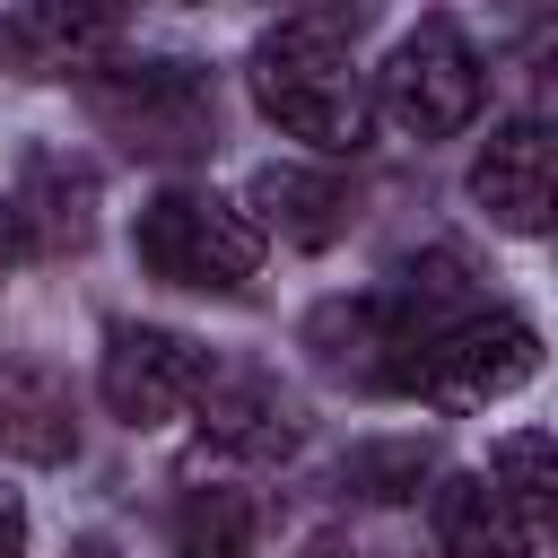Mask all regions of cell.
<instances>
[{
	"mask_svg": "<svg viewBox=\"0 0 558 558\" xmlns=\"http://www.w3.org/2000/svg\"><path fill=\"white\" fill-rule=\"evenodd\" d=\"M436 549L445 558H532V523L506 506L488 471H453L436 488Z\"/></svg>",
	"mask_w": 558,
	"mask_h": 558,
	"instance_id": "4fadbf2b",
	"label": "cell"
},
{
	"mask_svg": "<svg viewBox=\"0 0 558 558\" xmlns=\"http://www.w3.org/2000/svg\"><path fill=\"white\" fill-rule=\"evenodd\" d=\"M70 558H113V549H105V541H78V549H70Z\"/></svg>",
	"mask_w": 558,
	"mask_h": 558,
	"instance_id": "d6986e66",
	"label": "cell"
},
{
	"mask_svg": "<svg viewBox=\"0 0 558 558\" xmlns=\"http://www.w3.org/2000/svg\"><path fill=\"white\" fill-rule=\"evenodd\" d=\"M9 209H17V235L26 253H78L96 235V174L61 148H35L9 183Z\"/></svg>",
	"mask_w": 558,
	"mask_h": 558,
	"instance_id": "9c48e42d",
	"label": "cell"
},
{
	"mask_svg": "<svg viewBox=\"0 0 558 558\" xmlns=\"http://www.w3.org/2000/svg\"><path fill=\"white\" fill-rule=\"evenodd\" d=\"M532 375H541V331L523 314H506V305H471L418 349V384L410 392L427 410H488Z\"/></svg>",
	"mask_w": 558,
	"mask_h": 558,
	"instance_id": "5b68a950",
	"label": "cell"
},
{
	"mask_svg": "<svg viewBox=\"0 0 558 558\" xmlns=\"http://www.w3.org/2000/svg\"><path fill=\"white\" fill-rule=\"evenodd\" d=\"M209 375H218L209 349L192 331H166V323H113L105 357H96V392L122 427H166V418L201 410Z\"/></svg>",
	"mask_w": 558,
	"mask_h": 558,
	"instance_id": "8992f818",
	"label": "cell"
},
{
	"mask_svg": "<svg viewBox=\"0 0 558 558\" xmlns=\"http://www.w3.org/2000/svg\"><path fill=\"white\" fill-rule=\"evenodd\" d=\"M471 201L506 227V235H541L558 209V148L541 122H497L480 166H471Z\"/></svg>",
	"mask_w": 558,
	"mask_h": 558,
	"instance_id": "52a82bcc",
	"label": "cell"
},
{
	"mask_svg": "<svg viewBox=\"0 0 558 558\" xmlns=\"http://www.w3.org/2000/svg\"><path fill=\"white\" fill-rule=\"evenodd\" d=\"M122 44V17L113 9H70V0H35L17 17H0V52L26 70V78H70V70H105Z\"/></svg>",
	"mask_w": 558,
	"mask_h": 558,
	"instance_id": "ba28073f",
	"label": "cell"
},
{
	"mask_svg": "<svg viewBox=\"0 0 558 558\" xmlns=\"http://www.w3.org/2000/svg\"><path fill=\"white\" fill-rule=\"evenodd\" d=\"M17 262H26V235H17V209H9V192H0V288H9Z\"/></svg>",
	"mask_w": 558,
	"mask_h": 558,
	"instance_id": "e0dca14e",
	"label": "cell"
},
{
	"mask_svg": "<svg viewBox=\"0 0 558 558\" xmlns=\"http://www.w3.org/2000/svg\"><path fill=\"white\" fill-rule=\"evenodd\" d=\"M131 253H140V270L166 279V288L227 296V288H244V279L262 270V227H253L235 201H218V192H183V183H174V192H157V201L140 209Z\"/></svg>",
	"mask_w": 558,
	"mask_h": 558,
	"instance_id": "7a4b0ae2",
	"label": "cell"
},
{
	"mask_svg": "<svg viewBox=\"0 0 558 558\" xmlns=\"http://www.w3.org/2000/svg\"><path fill=\"white\" fill-rule=\"evenodd\" d=\"M253 201H262L253 227H279L305 253H323V244H340L357 227V183L331 174V166H262L253 174Z\"/></svg>",
	"mask_w": 558,
	"mask_h": 558,
	"instance_id": "7c38bea8",
	"label": "cell"
},
{
	"mask_svg": "<svg viewBox=\"0 0 558 558\" xmlns=\"http://www.w3.org/2000/svg\"><path fill=\"white\" fill-rule=\"evenodd\" d=\"M480 96H488V78H480V52L462 44L453 17H418V26L384 52V70H375V105H384V122L410 131V140H453V131L480 113ZM375 105H366V113H375Z\"/></svg>",
	"mask_w": 558,
	"mask_h": 558,
	"instance_id": "3957f363",
	"label": "cell"
},
{
	"mask_svg": "<svg viewBox=\"0 0 558 558\" xmlns=\"http://www.w3.org/2000/svg\"><path fill=\"white\" fill-rule=\"evenodd\" d=\"M488 480L506 488V506L541 532V514L558 506V445L541 436V427H514V436H497V453H488Z\"/></svg>",
	"mask_w": 558,
	"mask_h": 558,
	"instance_id": "9a60e30c",
	"label": "cell"
},
{
	"mask_svg": "<svg viewBox=\"0 0 558 558\" xmlns=\"http://www.w3.org/2000/svg\"><path fill=\"white\" fill-rule=\"evenodd\" d=\"M427 480V445L410 436V445H357L349 453V488H366V497H410Z\"/></svg>",
	"mask_w": 558,
	"mask_h": 558,
	"instance_id": "2e32d148",
	"label": "cell"
},
{
	"mask_svg": "<svg viewBox=\"0 0 558 558\" xmlns=\"http://www.w3.org/2000/svg\"><path fill=\"white\" fill-rule=\"evenodd\" d=\"M201 436L218 453H244V462H279L305 445V410L270 384V375H209L201 392Z\"/></svg>",
	"mask_w": 558,
	"mask_h": 558,
	"instance_id": "30bf717a",
	"label": "cell"
},
{
	"mask_svg": "<svg viewBox=\"0 0 558 558\" xmlns=\"http://www.w3.org/2000/svg\"><path fill=\"white\" fill-rule=\"evenodd\" d=\"M349 35H357V17H340V9H296V17H279V26L253 44V61H244L262 122L288 131V140H305L314 157H357V148H366V78H357V61H349Z\"/></svg>",
	"mask_w": 558,
	"mask_h": 558,
	"instance_id": "6da1fadb",
	"label": "cell"
},
{
	"mask_svg": "<svg viewBox=\"0 0 558 558\" xmlns=\"http://www.w3.org/2000/svg\"><path fill=\"white\" fill-rule=\"evenodd\" d=\"M166 549L174 558H253L262 549V506L244 488H183L166 514Z\"/></svg>",
	"mask_w": 558,
	"mask_h": 558,
	"instance_id": "5bb4252c",
	"label": "cell"
},
{
	"mask_svg": "<svg viewBox=\"0 0 558 558\" xmlns=\"http://www.w3.org/2000/svg\"><path fill=\"white\" fill-rule=\"evenodd\" d=\"M0 558H26V506L0 497Z\"/></svg>",
	"mask_w": 558,
	"mask_h": 558,
	"instance_id": "ac0fdd59",
	"label": "cell"
},
{
	"mask_svg": "<svg viewBox=\"0 0 558 558\" xmlns=\"http://www.w3.org/2000/svg\"><path fill=\"white\" fill-rule=\"evenodd\" d=\"M0 453L44 471L78 453V401L44 357H0Z\"/></svg>",
	"mask_w": 558,
	"mask_h": 558,
	"instance_id": "8fae6325",
	"label": "cell"
},
{
	"mask_svg": "<svg viewBox=\"0 0 558 558\" xmlns=\"http://www.w3.org/2000/svg\"><path fill=\"white\" fill-rule=\"evenodd\" d=\"M87 105L105 131H122L148 157H192L218 140V96H209V70L192 61H105L87 78Z\"/></svg>",
	"mask_w": 558,
	"mask_h": 558,
	"instance_id": "277c9868",
	"label": "cell"
}]
</instances>
